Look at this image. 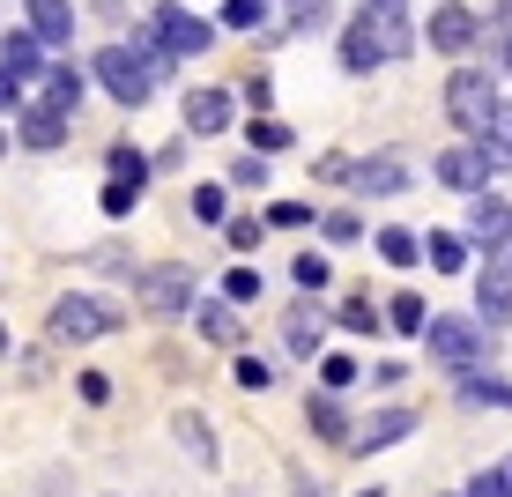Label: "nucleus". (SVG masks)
I'll return each instance as SVG.
<instances>
[{
  "label": "nucleus",
  "instance_id": "4",
  "mask_svg": "<svg viewBox=\"0 0 512 497\" xmlns=\"http://www.w3.org/2000/svg\"><path fill=\"white\" fill-rule=\"evenodd\" d=\"M141 38H149L156 52H171V60H193V52H208V45H216V30H208L201 15H186L179 0H164V8L149 15V30H141Z\"/></svg>",
  "mask_w": 512,
  "mask_h": 497
},
{
  "label": "nucleus",
  "instance_id": "7",
  "mask_svg": "<svg viewBox=\"0 0 512 497\" xmlns=\"http://www.w3.org/2000/svg\"><path fill=\"white\" fill-rule=\"evenodd\" d=\"M134 297H141V305H149V312H193V268H179V260H171V268H149V275H141L134 282Z\"/></svg>",
  "mask_w": 512,
  "mask_h": 497
},
{
  "label": "nucleus",
  "instance_id": "18",
  "mask_svg": "<svg viewBox=\"0 0 512 497\" xmlns=\"http://www.w3.org/2000/svg\"><path fill=\"white\" fill-rule=\"evenodd\" d=\"M193 327L208 334V342H223V349H238V305L231 297H208L201 312H193Z\"/></svg>",
  "mask_w": 512,
  "mask_h": 497
},
{
  "label": "nucleus",
  "instance_id": "10",
  "mask_svg": "<svg viewBox=\"0 0 512 497\" xmlns=\"http://www.w3.org/2000/svg\"><path fill=\"white\" fill-rule=\"evenodd\" d=\"M475 38H483V23H475V8H461V0H446V8H431V45H438V52H468Z\"/></svg>",
  "mask_w": 512,
  "mask_h": 497
},
{
  "label": "nucleus",
  "instance_id": "36",
  "mask_svg": "<svg viewBox=\"0 0 512 497\" xmlns=\"http://www.w3.org/2000/svg\"><path fill=\"white\" fill-rule=\"evenodd\" d=\"M193 216H201V223H223V186H193Z\"/></svg>",
  "mask_w": 512,
  "mask_h": 497
},
{
  "label": "nucleus",
  "instance_id": "34",
  "mask_svg": "<svg viewBox=\"0 0 512 497\" xmlns=\"http://www.w3.org/2000/svg\"><path fill=\"white\" fill-rule=\"evenodd\" d=\"M223 297H231V305H253V297H260V275H253V268H231V282H223Z\"/></svg>",
  "mask_w": 512,
  "mask_h": 497
},
{
  "label": "nucleus",
  "instance_id": "3",
  "mask_svg": "<svg viewBox=\"0 0 512 497\" xmlns=\"http://www.w3.org/2000/svg\"><path fill=\"white\" fill-rule=\"evenodd\" d=\"M446 119H453L461 134L483 141V127L498 119V90H490V75H483V67H461V75L446 82Z\"/></svg>",
  "mask_w": 512,
  "mask_h": 497
},
{
  "label": "nucleus",
  "instance_id": "25",
  "mask_svg": "<svg viewBox=\"0 0 512 497\" xmlns=\"http://www.w3.org/2000/svg\"><path fill=\"white\" fill-rule=\"evenodd\" d=\"M379 260H394V268H416V260H423V238H416V230H379Z\"/></svg>",
  "mask_w": 512,
  "mask_h": 497
},
{
  "label": "nucleus",
  "instance_id": "41",
  "mask_svg": "<svg viewBox=\"0 0 512 497\" xmlns=\"http://www.w3.org/2000/svg\"><path fill=\"white\" fill-rule=\"evenodd\" d=\"M260 179H268V156H238L231 164V186H260Z\"/></svg>",
  "mask_w": 512,
  "mask_h": 497
},
{
  "label": "nucleus",
  "instance_id": "2",
  "mask_svg": "<svg viewBox=\"0 0 512 497\" xmlns=\"http://www.w3.org/2000/svg\"><path fill=\"white\" fill-rule=\"evenodd\" d=\"M349 30H364L379 60H409V52H416V30H409V0H364V8H357V23H349Z\"/></svg>",
  "mask_w": 512,
  "mask_h": 497
},
{
  "label": "nucleus",
  "instance_id": "29",
  "mask_svg": "<svg viewBox=\"0 0 512 497\" xmlns=\"http://www.w3.org/2000/svg\"><path fill=\"white\" fill-rule=\"evenodd\" d=\"M112 179H127V186H141V179H149V156H141V149H127V141H119V149H112Z\"/></svg>",
  "mask_w": 512,
  "mask_h": 497
},
{
  "label": "nucleus",
  "instance_id": "42",
  "mask_svg": "<svg viewBox=\"0 0 512 497\" xmlns=\"http://www.w3.org/2000/svg\"><path fill=\"white\" fill-rule=\"evenodd\" d=\"M461 497H505V475H498V468H483V475H475V483H468Z\"/></svg>",
  "mask_w": 512,
  "mask_h": 497
},
{
  "label": "nucleus",
  "instance_id": "21",
  "mask_svg": "<svg viewBox=\"0 0 512 497\" xmlns=\"http://www.w3.org/2000/svg\"><path fill=\"white\" fill-rule=\"evenodd\" d=\"M38 30H8V38H0V67H15V75H38Z\"/></svg>",
  "mask_w": 512,
  "mask_h": 497
},
{
  "label": "nucleus",
  "instance_id": "47",
  "mask_svg": "<svg viewBox=\"0 0 512 497\" xmlns=\"http://www.w3.org/2000/svg\"><path fill=\"white\" fill-rule=\"evenodd\" d=\"M357 497H386V490H357Z\"/></svg>",
  "mask_w": 512,
  "mask_h": 497
},
{
  "label": "nucleus",
  "instance_id": "26",
  "mask_svg": "<svg viewBox=\"0 0 512 497\" xmlns=\"http://www.w3.org/2000/svg\"><path fill=\"white\" fill-rule=\"evenodd\" d=\"M461 401H475V408H512V386H505V379H483V371H475V379H461Z\"/></svg>",
  "mask_w": 512,
  "mask_h": 497
},
{
  "label": "nucleus",
  "instance_id": "17",
  "mask_svg": "<svg viewBox=\"0 0 512 497\" xmlns=\"http://www.w3.org/2000/svg\"><path fill=\"white\" fill-rule=\"evenodd\" d=\"M305 423H312V431L327 438V446H349V438H357V431H349V416H342V401H334V394H312V401H305Z\"/></svg>",
  "mask_w": 512,
  "mask_h": 497
},
{
  "label": "nucleus",
  "instance_id": "14",
  "mask_svg": "<svg viewBox=\"0 0 512 497\" xmlns=\"http://www.w3.org/2000/svg\"><path fill=\"white\" fill-rule=\"evenodd\" d=\"M349 186H357V193H379V201H386V193L409 186V171H401V156H364V164L349 171Z\"/></svg>",
  "mask_w": 512,
  "mask_h": 497
},
{
  "label": "nucleus",
  "instance_id": "49",
  "mask_svg": "<svg viewBox=\"0 0 512 497\" xmlns=\"http://www.w3.org/2000/svg\"><path fill=\"white\" fill-rule=\"evenodd\" d=\"M0 149H8V134H0Z\"/></svg>",
  "mask_w": 512,
  "mask_h": 497
},
{
  "label": "nucleus",
  "instance_id": "37",
  "mask_svg": "<svg viewBox=\"0 0 512 497\" xmlns=\"http://www.w3.org/2000/svg\"><path fill=\"white\" fill-rule=\"evenodd\" d=\"M320 230H327V238H334V245H349V238H364V223H357V216H349V208H334V216H327Z\"/></svg>",
  "mask_w": 512,
  "mask_h": 497
},
{
  "label": "nucleus",
  "instance_id": "16",
  "mask_svg": "<svg viewBox=\"0 0 512 497\" xmlns=\"http://www.w3.org/2000/svg\"><path fill=\"white\" fill-rule=\"evenodd\" d=\"M186 127L193 134H223L231 127V97L223 90H186Z\"/></svg>",
  "mask_w": 512,
  "mask_h": 497
},
{
  "label": "nucleus",
  "instance_id": "39",
  "mask_svg": "<svg viewBox=\"0 0 512 497\" xmlns=\"http://www.w3.org/2000/svg\"><path fill=\"white\" fill-rule=\"evenodd\" d=\"M223 238H231L238 253H253V245H260V216H238V223H223Z\"/></svg>",
  "mask_w": 512,
  "mask_h": 497
},
{
  "label": "nucleus",
  "instance_id": "23",
  "mask_svg": "<svg viewBox=\"0 0 512 497\" xmlns=\"http://www.w3.org/2000/svg\"><path fill=\"white\" fill-rule=\"evenodd\" d=\"M483 156H490L498 171H512V104H498V119L483 127Z\"/></svg>",
  "mask_w": 512,
  "mask_h": 497
},
{
  "label": "nucleus",
  "instance_id": "43",
  "mask_svg": "<svg viewBox=\"0 0 512 497\" xmlns=\"http://www.w3.org/2000/svg\"><path fill=\"white\" fill-rule=\"evenodd\" d=\"M15 97H23V75H15V67H0V112H8Z\"/></svg>",
  "mask_w": 512,
  "mask_h": 497
},
{
  "label": "nucleus",
  "instance_id": "9",
  "mask_svg": "<svg viewBox=\"0 0 512 497\" xmlns=\"http://www.w3.org/2000/svg\"><path fill=\"white\" fill-rule=\"evenodd\" d=\"M475 319H483V327H505L512 319V268L505 260H490V268L475 275Z\"/></svg>",
  "mask_w": 512,
  "mask_h": 497
},
{
  "label": "nucleus",
  "instance_id": "45",
  "mask_svg": "<svg viewBox=\"0 0 512 497\" xmlns=\"http://www.w3.org/2000/svg\"><path fill=\"white\" fill-rule=\"evenodd\" d=\"M498 475H505V497H512V460H498Z\"/></svg>",
  "mask_w": 512,
  "mask_h": 497
},
{
  "label": "nucleus",
  "instance_id": "48",
  "mask_svg": "<svg viewBox=\"0 0 512 497\" xmlns=\"http://www.w3.org/2000/svg\"><path fill=\"white\" fill-rule=\"evenodd\" d=\"M505 67H512V38H505Z\"/></svg>",
  "mask_w": 512,
  "mask_h": 497
},
{
  "label": "nucleus",
  "instance_id": "13",
  "mask_svg": "<svg viewBox=\"0 0 512 497\" xmlns=\"http://www.w3.org/2000/svg\"><path fill=\"white\" fill-rule=\"evenodd\" d=\"M409 431H416V416H409V408H379V416L364 423L357 438H349V453H379V446H401Z\"/></svg>",
  "mask_w": 512,
  "mask_h": 497
},
{
  "label": "nucleus",
  "instance_id": "35",
  "mask_svg": "<svg viewBox=\"0 0 512 497\" xmlns=\"http://www.w3.org/2000/svg\"><path fill=\"white\" fill-rule=\"evenodd\" d=\"M320 379H327V394H342V386H357V364L349 357H320Z\"/></svg>",
  "mask_w": 512,
  "mask_h": 497
},
{
  "label": "nucleus",
  "instance_id": "38",
  "mask_svg": "<svg viewBox=\"0 0 512 497\" xmlns=\"http://www.w3.org/2000/svg\"><path fill=\"white\" fill-rule=\"evenodd\" d=\"M238 386H245V394H260V386H275V371L260 357H238Z\"/></svg>",
  "mask_w": 512,
  "mask_h": 497
},
{
  "label": "nucleus",
  "instance_id": "31",
  "mask_svg": "<svg viewBox=\"0 0 512 497\" xmlns=\"http://www.w3.org/2000/svg\"><path fill=\"white\" fill-rule=\"evenodd\" d=\"M290 282H297V290H327V260H320V253H297Z\"/></svg>",
  "mask_w": 512,
  "mask_h": 497
},
{
  "label": "nucleus",
  "instance_id": "40",
  "mask_svg": "<svg viewBox=\"0 0 512 497\" xmlns=\"http://www.w3.org/2000/svg\"><path fill=\"white\" fill-rule=\"evenodd\" d=\"M268 223H282V230H305V223H312V208H305V201H275V208H268Z\"/></svg>",
  "mask_w": 512,
  "mask_h": 497
},
{
  "label": "nucleus",
  "instance_id": "19",
  "mask_svg": "<svg viewBox=\"0 0 512 497\" xmlns=\"http://www.w3.org/2000/svg\"><path fill=\"white\" fill-rule=\"evenodd\" d=\"M320 312H312V305H297L290 319H282V342H290V357H320Z\"/></svg>",
  "mask_w": 512,
  "mask_h": 497
},
{
  "label": "nucleus",
  "instance_id": "8",
  "mask_svg": "<svg viewBox=\"0 0 512 497\" xmlns=\"http://www.w3.org/2000/svg\"><path fill=\"white\" fill-rule=\"evenodd\" d=\"M490 156H483V141H461V149H446L438 156V186H453V193H490Z\"/></svg>",
  "mask_w": 512,
  "mask_h": 497
},
{
  "label": "nucleus",
  "instance_id": "30",
  "mask_svg": "<svg viewBox=\"0 0 512 497\" xmlns=\"http://www.w3.org/2000/svg\"><path fill=\"white\" fill-rule=\"evenodd\" d=\"M275 149H290V127L282 119H253V156H275Z\"/></svg>",
  "mask_w": 512,
  "mask_h": 497
},
{
  "label": "nucleus",
  "instance_id": "27",
  "mask_svg": "<svg viewBox=\"0 0 512 497\" xmlns=\"http://www.w3.org/2000/svg\"><path fill=\"white\" fill-rule=\"evenodd\" d=\"M386 327H401V334H423V327H431V312H423V297H409V290H401L394 305H386Z\"/></svg>",
  "mask_w": 512,
  "mask_h": 497
},
{
  "label": "nucleus",
  "instance_id": "15",
  "mask_svg": "<svg viewBox=\"0 0 512 497\" xmlns=\"http://www.w3.org/2000/svg\"><path fill=\"white\" fill-rule=\"evenodd\" d=\"M30 30H38V45H67L75 38V0H30Z\"/></svg>",
  "mask_w": 512,
  "mask_h": 497
},
{
  "label": "nucleus",
  "instance_id": "5",
  "mask_svg": "<svg viewBox=\"0 0 512 497\" xmlns=\"http://www.w3.org/2000/svg\"><path fill=\"white\" fill-rule=\"evenodd\" d=\"M90 75H97L119 104H149V97H156V82H149V67H141L134 45H104L97 60H90Z\"/></svg>",
  "mask_w": 512,
  "mask_h": 497
},
{
  "label": "nucleus",
  "instance_id": "24",
  "mask_svg": "<svg viewBox=\"0 0 512 497\" xmlns=\"http://www.w3.org/2000/svg\"><path fill=\"white\" fill-rule=\"evenodd\" d=\"M45 104H52V112H75V104H82V75H75V67H52V75H45Z\"/></svg>",
  "mask_w": 512,
  "mask_h": 497
},
{
  "label": "nucleus",
  "instance_id": "28",
  "mask_svg": "<svg viewBox=\"0 0 512 497\" xmlns=\"http://www.w3.org/2000/svg\"><path fill=\"white\" fill-rule=\"evenodd\" d=\"M223 23L231 30H260L268 23V0H223Z\"/></svg>",
  "mask_w": 512,
  "mask_h": 497
},
{
  "label": "nucleus",
  "instance_id": "32",
  "mask_svg": "<svg viewBox=\"0 0 512 497\" xmlns=\"http://www.w3.org/2000/svg\"><path fill=\"white\" fill-rule=\"evenodd\" d=\"M342 327H349V334H379L386 319H379L372 305H364V297H349V305H342Z\"/></svg>",
  "mask_w": 512,
  "mask_h": 497
},
{
  "label": "nucleus",
  "instance_id": "33",
  "mask_svg": "<svg viewBox=\"0 0 512 497\" xmlns=\"http://www.w3.org/2000/svg\"><path fill=\"white\" fill-rule=\"evenodd\" d=\"M134 201H141V186H127V179L104 186V216H134Z\"/></svg>",
  "mask_w": 512,
  "mask_h": 497
},
{
  "label": "nucleus",
  "instance_id": "6",
  "mask_svg": "<svg viewBox=\"0 0 512 497\" xmlns=\"http://www.w3.org/2000/svg\"><path fill=\"white\" fill-rule=\"evenodd\" d=\"M45 327H52V342H97V334L119 327V305H104V297H60Z\"/></svg>",
  "mask_w": 512,
  "mask_h": 497
},
{
  "label": "nucleus",
  "instance_id": "1",
  "mask_svg": "<svg viewBox=\"0 0 512 497\" xmlns=\"http://www.w3.org/2000/svg\"><path fill=\"white\" fill-rule=\"evenodd\" d=\"M423 349H431L446 371H461L475 379V364H483V319H461V312H431V327H423Z\"/></svg>",
  "mask_w": 512,
  "mask_h": 497
},
{
  "label": "nucleus",
  "instance_id": "20",
  "mask_svg": "<svg viewBox=\"0 0 512 497\" xmlns=\"http://www.w3.org/2000/svg\"><path fill=\"white\" fill-rule=\"evenodd\" d=\"M171 431H179V446L201 460V468H216V431H208V416H193V408H186V416H171Z\"/></svg>",
  "mask_w": 512,
  "mask_h": 497
},
{
  "label": "nucleus",
  "instance_id": "44",
  "mask_svg": "<svg viewBox=\"0 0 512 497\" xmlns=\"http://www.w3.org/2000/svg\"><path fill=\"white\" fill-rule=\"evenodd\" d=\"M490 260H505V268H512V238H505V245H498V253H490Z\"/></svg>",
  "mask_w": 512,
  "mask_h": 497
},
{
  "label": "nucleus",
  "instance_id": "46",
  "mask_svg": "<svg viewBox=\"0 0 512 497\" xmlns=\"http://www.w3.org/2000/svg\"><path fill=\"white\" fill-rule=\"evenodd\" d=\"M0 357H8V327H0Z\"/></svg>",
  "mask_w": 512,
  "mask_h": 497
},
{
  "label": "nucleus",
  "instance_id": "11",
  "mask_svg": "<svg viewBox=\"0 0 512 497\" xmlns=\"http://www.w3.org/2000/svg\"><path fill=\"white\" fill-rule=\"evenodd\" d=\"M468 238H475V245H490V253H498V245L512 238V208L498 201V193H475V201H468Z\"/></svg>",
  "mask_w": 512,
  "mask_h": 497
},
{
  "label": "nucleus",
  "instance_id": "12",
  "mask_svg": "<svg viewBox=\"0 0 512 497\" xmlns=\"http://www.w3.org/2000/svg\"><path fill=\"white\" fill-rule=\"evenodd\" d=\"M15 134H23V149L52 156L67 141V112H52V104H23V119H15Z\"/></svg>",
  "mask_w": 512,
  "mask_h": 497
},
{
  "label": "nucleus",
  "instance_id": "22",
  "mask_svg": "<svg viewBox=\"0 0 512 497\" xmlns=\"http://www.w3.org/2000/svg\"><path fill=\"white\" fill-rule=\"evenodd\" d=\"M423 260H431L438 275H461L468 268V245L453 238V230H431V238H423Z\"/></svg>",
  "mask_w": 512,
  "mask_h": 497
}]
</instances>
